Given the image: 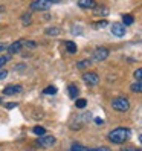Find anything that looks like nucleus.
<instances>
[{
	"mask_svg": "<svg viewBox=\"0 0 142 151\" xmlns=\"http://www.w3.org/2000/svg\"><path fill=\"white\" fill-rule=\"evenodd\" d=\"M130 136H131L130 128H127V127H118V128H115V130H112L109 133L107 139L112 142V144L121 145V144H124V142H127L130 139Z\"/></svg>",
	"mask_w": 142,
	"mask_h": 151,
	"instance_id": "nucleus-1",
	"label": "nucleus"
},
{
	"mask_svg": "<svg viewBox=\"0 0 142 151\" xmlns=\"http://www.w3.org/2000/svg\"><path fill=\"white\" fill-rule=\"evenodd\" d=\"M112 107L113 110H116V111H127L130 109V101L127 99V98H124V96H118V98H115V99L112 101Z\"/></svg>",
	"mask_w": 142,
	"mask_h": 151,
	"instance_id": "nucleus-2",
	"label": "nucleus"
},
{
	"mask_svg": "<svg viewBox=\"0 0 142 151\" xmlns=\"http://www.w3.org/2000/svg\"><path fill=\"white\" fill-rule=\"evenodd\" d=\"M55 142H57V139L54 137V136H41L38 140H37V147H40V148H50V147H54L55 145Z\"/></svg>",
	"mask_w": 142,
	"mask_h": 151,
	"instance_id": "nucleus-3",
	"label": "nucleus"
},
{
	"mask_svg": "<svg viewBox=\"0 0 142 151\" xmlns=\"http://www.w3.org/2000/svg\"><path fill=\"white\" fill-rule=\"evenodd\" d=\"M29 8L32 11H48L50 8V2L49 0H34Z\"/></svg>",
	"mask_w": 142,
	"mask_h": 151,
	"instance_id": "nucleus-4",
	"label": "nucleus"
},
{
	"mask_svg": "<svg viewBox=\"0 0 142 151\" xmlns=\"http://www.w3.org/2000/svg\"><path fill=\"white\" fill-rule=\"evenodd\" d=\"M110 55V50L107 47H96L93 50V60L95 61H104V60H107V57Z\"/></svg>",
	"mask_w": 142,
	"mask_h": 151,
	"instance_id": "nucleus-5",
	"label": "nucleus"
},
{
	"mask_svg": "<svg viewBox=\"0 0 142 151\" xmlns=\"http://www.w3.org/2000/svg\"><path fill=\"white\" fill-rule=\"evenodd\" d=\"M83 81H84L87 86L93 87V86H96V84L99 83V76L96 75V73H93V72H87V73L83 75Z\"/></svg>",
	"mask_w": 142,
	"mask_h": 151,
	"instance_id": "nucleus-6",
	"label": "nucleus"
},
{
	"mask_svg": "<svg viewBox=\"0 0 142 151\" xmlns=\"http://www.w3.org/2000/svg\"><path fill=\"white\" fill-rule=\"evenodd\" d=\"M125 26H124L122 23H113L112 24V34L115 35V37H124L125 35Z\"/></svg>",
	"mask_w": 142,
	"mask_h": 151,
	"instance_id": "nucleus-7",
	"label": "nucleus"
},
{
	"mask_svg": "<svg viewBox=\"0 0 142 151\" xmlns=\"http://www.w3.org/2000/svg\"><path fill=\"white\" fill-rule=\"evenodd\" d=\"M22 90H23V87H22V86H8V87H5L3 95H6V96H11V95L22 93Z\"/></svg>",
	"mask_w": 142,
	"mask_h": 151,
	"instance_id": "nucleus-8",
	"label": "nucleus"
},
{
	"mask_svg": "<svg viewBox=\"0 0 142 151\" xmlns=\"http://www.w3.org/2000/svg\"><path fill=\"white\" fill-rule=\"evenodd\" d=\"M78 6L83 8V9H95L98 5H96L95 0H78Z\"/></svg>",
	"mask_w": 142,
	"mask_h": 151,
	"instance_id": "nucleus-9",
	"label": "nucleus"
},
{
	"mask_svg": "<svg viewBox=\"0 0 142 151\" xmlns=\"http://www.w3.org/2000/svg\"><path fill=\"white\" fill-rule=\"evenodd\" d=\"M22 47H23V41H14L9 47H8V54L9 55H14V54H19V52L22 50Z\"/></svg>",
	"mask_w": 142,
	"mask_h": 151,
	"instance_id": "nucleus-10",
	"label": "nucleus"
},
{
	"mask_svg": "<svg viewBox=\"0 0 142 151\" xmlns=\"http://www.w3.org/2000/svg\"><path fill=\"white\" fill-rule=\"evenodd\" d=\"M67 92H69V96L72 98V99H76V98H78V93H79L78 87L74 86V84H70V86L67 87Z\"/></svg>",
	"mask_w": 142,
	"mask_h": 151,
	"instance_id": "nucleus-11",
	"label": "nucleus"
},
{
	"mask_svg": "<svg viewBox=\"0 0 142 151\" xmlns=\"http://www.w3.org/2000/svg\"><path fill=\"white\" fill-rule=\"evenodd\" d=\"M93 11H95L96 15H102V17L109 15V12H110V11H109V8H105V6H96Z\"/></svg>",
	"mask_w": 142,
	"mask_h": 151,
	"instance_id": "nucleus-12",
	"label": "nucleus"
},
{
	"mask_svg": "<svg viewBox=\"0 0 142 151\" xmlns=\"http://www.w3.org/2000/svg\"><path fill=\"white\" fill-rule=\"evenodd\" d=\"M130 90L135 93H142V81H136L130 86Z\"/></svg>",
	"mask_w": 142,
	"mask_h": 151,
	"instance_id": "nucleus-13",
	"label": "nucleus"
},
{
	"mask_svg": "<svg viewBox=\"0 0 142 151\" xmlns=\"http://www.w3.org/2000/svg\"><path fill=\"white\" fill-rule=\"evenodd\" d=\"M32 133L41 137V136L46 134V130H44V127H41V125H37V127H34V128H32Z\"/></svg>",
	"mask_w": 142,
	"mask_h": 151,
	"instance_id": "nucleus-14",
	"label": "nucleus"
},
{
	"mask_svg": "<svg viewBox=\"0 0 142 151\" xmlns=\"http://www.w3.org/2000/svg\"><path fill=\"white\" fill-rule=\"evenodd\" d=\"M64 44H66V49H67L69 54H75L76 52V44L74 41H66Z\"/></svg>",
	"mask_w": 142,
	"mask_h": 151,
	"instance_id": "nucleus-15",
	"label": "nucleus"
},
{
	"mask_svg": "<svg viewBox=\"0 0 142 151\" xmlns=\"http://www.w3.org/2000/svg\"><path fill=\"white\" fill-rule=\"evenodd\" d=\"M22 23H23V26H29L32 23V15L31 14H23L22 15Z\"/></svg>",
	"mask_w": 142,
	"mask_h": 151,
	"instance_id": "nucleus-16",
	"label": "nucleus"
},
{
	"mask_svg": "<svg viewBox=\"0 0 142 151\" xmlns=\"http://www.w3.org/2000/svg\"><path fill=\"white\" fill-rule=\"evenodd\" d=\"M69 151H87V148L81 144H78V142H75V144H72V147H70Z\"/></svg>",
	"mask_w": 142,
	"mask_h": 151,
	"instance_id": "nucleus-17",
	"label": "nucleus"
},
{
	"mask_svg": "<svg viewBox=\"0 0 142 151\" xmlns=\"http://www.w3.org/2000/svg\"><path fill=\"white\" fill-rule=\"evenodd\" d=\"M90 64H92L90 60H83V61H78V63H76V67L78 69H87Z\"/></svg>",
	"mask_w": 142,
	"mask_h": 151,
	"instance_id": "nucleus-18",
	"label": "nucleus"
},
{
	"mask_svg": "<svg viewBox=\"0 0 142 151\" xmlns=\"http://www.w3.org/2000/svg\"><path fill=\"white\" fill-rule=\"evenodd\" d=\"M122 24L125 26V24H133V22H135V19H133V15L130 14H125V15H122Z\"/></svg>",
	"mask_w": 142,
	"mask_h": 151,
	"instance_id": "nucleus-19",
	"label": "nucleus"
},
{
	"mask_svg": "<svg viewBox=\"0 0 142 151\" xmlns=\"http://www.w3.org/2000/svg\"><path fill=\"white\" fill-rule=\"evenodd\" d=\"M44 32H46V35H50V37H55V35H58V34H60V29H58V28H48Z\"/></svg>",
	"mask_w": 142,
	"mask_h": 151,
	"instance_id": "nucleus-20",
	"label": "nucleus"
},
{
	"mask_svg": "<svg viewBox=\"0 0 142 151\" xmlns=\"http://www.w3.org/2000/svg\"><path fill=\"white\" fill-rule=\"evenodd\" d=\"M43 93H44V95H55V93H57V87L49 86V87H46V88L43 90Z\"/></svg>",
	"mask_w": 142,
	"mask_h": 151,
	"instance_id": "nucleus-21",
	"label": "nucleus"
},
{
	"mask_svg": "<svg viewBox=\"0 0 142 151\" xmlns=\"http://www.w3.org/2000/svg\"><path fill=\"white\" fill-rule=\"evenodd\" d=\"M75 105H76L78 109H84L86 105H87V101H86V99H76Z\"/></svg>",
	"mask_w": 142,
	"mask_h": 151,
	"instance_id": "nucleus-22",
	"label": "nucleus"
},
{
	"mask_svg": "<svg viewBox=\"0 0 142 151\" xmlns=\"http://www.w3.org/2000/svg\"><path fill=\"white\" fill-rule=\"evenodd\" d=\"M107 24H109L107 20H101V22H98V23H93V28H105Z\"/></svg>",
	"mask_w": 142,
	"mask_h": 151,
	"instance_id": "nucleus-23",
	"label": "nucleus"
},
{
	"mask_svg": "<svg viewBox=\"0 0 142 151\" xmlns=\"http://www.w3.org/2000/svg\"><path fill=\"white\" fill-rule=\"evenodd\" d=\"M23 46L29 47V49H34V47H37V43L35 41H23Z\"/></svg>",
	"mask_w": 142,
	"mask_h": 151,
	"instance_id": "nucleus-24",
	"label": "nucleus"
},
{
	"mask_svg": "<svg viewBox=\"0 0 142 151\" xmlns=\"http://www.w3.org/2000/svg\"><path fill=\"white\" fill-rule=\"evenodd\" d=\"M135 78L138 79V81H142V67L138 69V70H135Z\"/></svg>",
	"mask_w": 142,
	"mask_h": 151,
	"instance_id": "nucleus-25",
	"label": "nucleus"
},
{
	"mask_svg": "<svg viewBox=\"0 0 142 151\" xmlns=\"http://www.w3.org/2000/svg\"><path fill=\"white\" fill-rule=\"evenodd\" d=\"M87 151H110V148H107V147H98V148H89Z\"/></svg>",
	"mask_w": 142,
	"mask_h": 151,
	"instance_id": "nucleus-26",
	"label": "nucleus"
},
{
	"mask_svg": "<svg viewBox=\"0 0 142 151\" xmlns=\"http://www.w3.org/2000/svg\"><path fill=\"white\" fill-rule=\"evenodd\" d=\"M8 61H9V57H0V67H2L3 64H6Z\"/></svg>",
	"mask_w": 142,
	"mask_h": 151,
	"instance_id": "nucleus-27",
	"label": "nucleus"
},
{
	"mask_svg": "<svg viewBox=\"0 0 142 151\" xmlns=\"http://www.w3.org/2000/svg\"><path fill=\"white\" fill-rule=\"evenodd\" d=\"M6 76H8V72H6V70H3V69H0V81L5 79Z\"/></svg>",
	"mask_w": 142,
	"mask_h": 151,
	"instance_id": "nucleus-28",
	"label": "nucleus"
},
{
	"mask_svg": "<svg viewBox=\"0 0 142 151\" xmlns=\"http://www.w3.org/2000/svg\"><path fill=\"white\" fill-rule=\"evenodd\" d=\"M121 151H142L139 148H133V147H127V148H122Z\"/></svg>",
	"mask_w": 142,
	"mask_h": 151,
	"instance_id": "nucleus-29",
	"label": "nucleus"
},
{
	"mask_svg": "<svg viewBox=\"0 0 142 151\" xmlns=\"http://www.w3.org/2000/svg\"><path fill=\"white\" fill-rule=\"evenodd\" d=\"M15 105H17L15 102H8V104H5V107H6L8 110H11V109H14V107H15Z\"/></svg>",
	"mask_w": 142,
	"mask_h": 151,
	"instance_id": "nucleus-30",
	"label": "nucleus"
},
{
	"mask_svg": "<svg viewBox=\"0 0 142 151\" xmlns=\"http://www.w3.org/2000/svg\"><path fill=\"white\" fill-rule=\"evenodd\" d=\"M5 49H6V44L5 43H0V52H3Z\"/></svg>",
	"mask_w": 142,
	"mask_h": 151,
	"instance_id": "nucleus-31",
	"label": "nucleus"
},
{
	"mask_svg": "<svg viewBox=\"0 0 142 151\" xmlns=\"http://www.w3.org/2000/svg\"><path fill=\"white\" fill-rule=\"evenodd\" d=\"M15 69H17V70H23V69H25V64H23V66H22V64H19Z\"/></svg>",
	"mask_w": 142,
	"mask_h": 151,
	"instance_id": "nucleus-32",
	"label": "nucleus"
},
{
	"mask_svg": "<svg viewBox=\"0 0 142 151\" xmlns=\"http://www.w3.org/2000/svg\"><path fill=\"white\" fill-rule=\"evenodd\" d=\"M50 3H60V2H63V0H49Z\"/></svg>",
	"mask_w": 142,
	"mask_h": 151,
	"instance_id": "nucleus-33",
	"label": "nucleus"
},
{
	"mask_svg": "<svg viewBox=\"0 0 142 151\" xmlns=\"http://www.w3.org/2000/svg\"><path fill=\"white\" fill-rule=\"evenodd\" d=\"M139 142H141V144H142V134L139 136Z\"/></svg>",
	"mask_w": 142,
	"mask_h": 151,
	"instance_id": "nucleus-34",
	"label": "nucleus"
},
{
	"mask_svg": "<svg viewBox=\"0 0 142 151\" xmlns=\"http://www.w3.org/2000/svg\"><path fill=\"white\" fill-rule=\"evenodd\" d=\"M0 104H2V99H0Z\"/></svg>",
	"mask_w": 142,
	"mask_h": 151,
	"instance_id": "nucleus-35",
	"label": "nucleus"
}]
</instances>
